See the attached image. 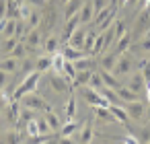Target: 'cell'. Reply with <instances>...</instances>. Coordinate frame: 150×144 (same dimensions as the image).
<instances>
[{"label":"cell","instance_id":"1","mask_svg":"<svg viewBox=\"0 0 150 144\" xmlns=\"http://www.w3.org/2000/svg\"><path fill=\"white\" fill-rule=\"evenodd\" d=\"M80 95L84 97V101H86L91 107H99V105H101V107H109V105H111V101H109V99H105L97 89H93V87H88V84H84V87H82Z\"/></svg>","mask_w":150,"mask_h":144},{"label":"cell","instance_id":"35","mask_svg":"<svg viewBox=\"0 0 150 144\" xmlns=\"http://www.w3.org/2000/svg\"><path fill=\"white\" fill-rule=\"evenodd\" d=\"M29 33V27H27V21H23V19H19L17 21V33H15V37L19 39H25V35Z\"/></svg>","mask_w":150,"mask_h":144},{"label":"cell","instance_id":"14","mask_svg":"<svg viewBox=\"0 0 150 144\" xmlns=\"http://www.w3.org/2000/svg\"><path fill=\"white\" fill-rule=\"evenodd\" d=\"M134 93H140V91H144L146 89V78H144V74L138 70L134 76H132V80H129V84H127Z\"/></svg>","mask_w":150,"mask_h":144},{"label":"cell","instance_id":"47","mask_svg":"<svg viewBox=\"0 0 150 144\" xmlns=\"http://www.w3.org/2000/svg\"><path fill=\"white\" fill-rule=\"evenodd\" d=\"M23 138L19 136V132H8L6 134V138H4V142H21Z\"/></svg>","mask_w":150,"mask_h":144},{"label":"cell","instance_id":"39","mask_svg":"<svg viewBox=\"0 0 150 144\" xmlns=\"http://www.w3.org/2000/svg\"><path fill=\"white\" fill-rule=\"evenodd\" d=\"M17 43H19V39H17V37H4V43H2V52H4V54L8 56V54L13 52V48H15Z\"/></svg>","mask_w":150,"mask_h":144},{"label":"cell","instance_id":"54","mask_svg":"<svg viewBox=\"0 0 150 144\" xmlns=\"http://www.w3.org/2000/svg\"><path fill=\"white\" fill-rule=\"evenodd\" d=\"M146 115H148V121H150V107L146 109Z\"/></svg>","mask_w":150,"mask_h":144},{"label":"cell","instance_id":"41","mask_svg":"<svg viewBox=\"0 0 150 144\" xmlns=\"http://www.w3.org/2000/svg\"><path fill=\"white\" fill-rule=\"evenodd\" d=\"M66 115H68V119H72V117L76 115V97H74V95H70V99H68V105H66Z\"/></svg>","mask_w":150,"mask_h":144},{"label":"cell","instance_id":"51","mask_svg":"<svg viewBox=\"0 0 150 144\" xmlns=\"http://www.w3.org/2000/svg\"><path fill=\"white\" fill-rule=\"evenodd\" d=\"M150 6V0H138V9L142 11V9H148Z\"/></svg>","mask_w":150,"mask_h":144},{"label":"cell","instance_id":"34","mask_svg":"<svg viewBox=\"0 0 150 144\" xmlns=\"http://www.w3.org/2000/svg\"><path fill=\"white\" fill-rule=\"evenodd\" d=\"M74 66H76V70H93V68H95V62H93V60H88V58L84 56V58L76 60V62H74Z\"/></svg>","mask_w":150,"mask_h":144},{"label":"cell","instance_id":"6","mask_svg":"<svg viewBox=\"0 0 150 144\" xmlns=\"http://www.w3.org/2000/svg\"><path fill=\"white\" fill-rule=\"evenodd\" d=\"M125 111H127L129 119H142V115L146 113V107H144V103L138 99V101H132V103H127Z\"/></svg>","mask_w":150,"mask_h":144},{"label":"cell","instance_id":"22","mask_svg":"<svg viewBox=\"0 0 150 144\" xmlns=\"http://www.w3.org/2000/svg\"><path fill=\"white\" fill-rule=\"evenodd\" d=\"M101 76H103V82H105L107 87H111V89H115V91L121 87L119 80H117V76H115L111 70H103V68H101Z\"/></svg>","mask_w":150,"mask_h":144},{"label":"cell","instance_id":"13","mask_svg":"<svg viewBox=\"0 0 150 144\" xmlns=\"http://www.w3.org/2000/svg\"><path fill=\"white\" fill-rule=\"evenodd\" d=\"M50 84H52V89L56 91V93H66L70 87H68V80L66 78H62L60 74H52V78H50Z\"/></svg>","mask_w":150,"mask_h":144},{"label":"cell","instance_id":"8","mask_svg":"<svg viewBox=\"0 0 150 144\" xmlns=\"http://www.w3.org/2000/svg\"><path fill=\"white\" fill-rule=\"evenodd\" d=\"M23 41H25L27 50H31V52H33V50H37V48L41 45V33H39L37 29H31V31L25 35V39H23Z\"/></svg>","mask_w":150,"mask_h":144},{"label":"cell","instance_id":"40","mask_svg":"<svg viewBox=\"0 0 150 144\" xmlns=\"http://www.w3.org/2000/svg\"><path fill=\"white\" fill-rule=\"evenodd\" d=\"M88 87H93V89L101 91V89L105 87V82H103V76H101V74H97V72H93V76H91V82H88Z\"/></svg>","mask_w":150,"mask_h":144},{"label":"cell","instance_id":"44","mask_svg":"<svg viewBox=\"0 0 150 144\" xmlns=\"http://www.w3.org/2000/svg\"><path fill=\"white\" fill-rule=\"evenodd\" d=\"M113 31H115V39H119V37L127 31V29H125V23H123V21H117V23L113 25Z\"/></svg>","mask_w":150,"mask_h":144},{"label":"cell","instance_id":"16","mask_svg":"<svg viewBox=\"0 0 150 144\" xmlns=\"http://www.w3.org/2000/svg\"><path fill=\"white\" fill-rule=\"evenodd\" d=\"M82 0H70V2L66 4V11H64V17H66V21L68 19H72V17H76L78 13H80V9H82Z\"/></svg>","mask_w":150,"mask_h":144},{"label":"cell","instance_id":"33","mask_svg":"<svg viewBox=\"0 0 150 144\" xmlns=\"http://www.w3.org/2000/svg\"><path fill=\"white\" fill-rule=\"evenodd\" d=\"M8 56H15V58H19V60H23V58H27V45H25V41L21 43H17L15 48H13V52L8 54Z\"/></svg>","mask_w":150,"mask_h":144},{"label":"cell","instance_id":"25","mask_svg":"<svg viewBox=\"0 0 150 144\" xmlns=\"http://www.w3.org/2000/svg\"><path fill=\"white\" fill-rule=\"evenodd\" d=\"M117 95H119V99H121V101H125V103L138 101V93H134L129 87H119V89H117Z\"/></svg>","mask_w":150,"mask_h":144},{"label":"cell","instance_id":"2","mask_svg":"<svg viewBox=\"0 0 150 144\" xmlns=\"http://www.w3.org/2000/svg\"><path fill=\"white\" fill-rule=\"evenodd\" d=\"M39 78H41V72L39 70H35V72H31V74H27L25 76V80L21 82V87L13 93V99H21L23 95H27V93H31V91H35V87H37V82H39Z\"/></svg>","mask_w":150,"mask_h":144},{"label":"cell","instance_id":"53","mask_svg":"<svg viewBox=\"0 0 150 144\" xmlns=\"http://www.w3.org/2000/svg\"><path fill=\"white\" fill-rule=\"evenodd\" d=\"M29 2H35V4H43L45 0H29Z\"/></svg>","mask_w":150,"mask_h":144},{"label":"cell","instance_id":"46","mask_svg":"<svg viewBox=\"0 0 150 144\" xmlns=\"http://www.w3.org/2000/svg\"><path fill=\"white\" fill-rule=\"evenodd\" d=\"M91 2H93L95 13H99V11H103L105 6H109V0H91Z\"/></svg>","mask_w":150,"mask_h":144},{"label":"cell","instance_id":"28","mask_svg":"<svg viewBox=\"0 0 150 144\" xmlns=\"http://www.w3.org/2000/svg\"><path fill=\"white\" fill-rule=\"evenodd\" d=\"M43 48H45V54H56V52H60V39L58 37H47L45 39V43H43Z\"/></svg>","mask_w":150,"mask_h":144},{"label":"cell","instance_id":"37","mask_svg":"<svg viewBox=\"0 0 150 144\" xmlns=\"http://www.w3.org/2000/svg\"><path fill=\"white\" fill-rule=\"evenodd\" d=\"M27 136H31V138H29V142H31V140H35L37 136H41V134H39V128H37V121H35V119L27 121Z\"/></svg>","mask_w":150,"mask_h":144},{"label":"cell","instance_id":"56","mask_svg":"<svg viewBox=\"0 0 150 144\" xmlns=\"http://www.w3.org/2000/svg\"><path fill=\"white\" fill-rule=\"evenodd\" d=\"M129 2H134V4H136V2H138V0H129Z\"/></svg>","mask_w":150,"mask_h":144},{"label":"cell","instance_id":"5","mask_svg":"<svg viewBox=\"0 0 150 144\" xmlns=\"http://www.w3.org/2000/svg\"><path fill=\"white\" fill-rule=\"evenodd\" d=\"M62 54H64V58H66V60H70V62H76V60H80V58L88 56L82 48H74V45H70V43L62 48Z\"/></svg>","mask_w":150,"mask_h":144},{"label":"cell","instance_id":"38","mask_svg":"<svg viewBox=\"0 0 150 144\" xmlns=\"http://www.w3.org/2000/svg\"><path fill=\"white\" fill-rule=\"evenodd\" d=\"M19 2L17 0H6V17H15L17 19V13H19Z\"/></svg>","mask_w":150,"mask_h":144},{"label":"cell","instance_id":"52","mask_svg":"<svg viewBox=\"0 0 150 144\" xmlns=\"http://www.w3.org/2000/svg\"><path fill=\"white\" fill-rule=\"evenodd\" d=\"M146 97H148V101H150V80L146 82Z\"/></svg>","mask_w":150,"mask_h":144},{"label":"cell","instance_id":"49","mask_svg":"<svg viewBox=\"0 0 150 144\" xmlns=\"http://www.w3.org/2000/svg\"><path fill=\"white\" fill-rule=\"evenodd\" d=\"M6 80H8V72L0 70V91H2V89L6 87Z\"/></svg>","mask_w":150,"mask_h":144},{"label":"cell","instance_id":"26","mask_svg":"<svg viewBox=\"0 0 150 144\" xmlns=\"http://www.w3.org/2000/svg\"><path fill=\"white\" fill-rule=\"evenodd\" d=\"M35 70H39V72L52 70V56H50V54H47V56H39V58L35 60Z\"/></svg>","mask_w":150,"mask_h":144},{"label":"cell","instance_id":"11","mask_svg":"<svg viewBox=\"0 0 150 144\" xmlns=\"http://www.w3.org/2000/svg\"><path fill=\"white\" fill-rule=\"evenodd\" d=\"M95 117H97V121H101V123H113L115 121V115L111 113V109L109 107H95Z\"/></svg>","mask_w":150,"mask_h":144},{"label":"cell","instance_id":"10","mask_svg":"<svg viewBox=\"0 0 150 144\" xmlns=\"http://www.w3.org/2000/svg\"><path fill=\"white\" fill-rule=\"evenodd\" d=\"M132 45V35L125 31L119 39H115V48H113V52L117 54V56H121V54H125L127 52V48Z\"/></svg>","mask_w":150,"mask_h":144},{"label":"cell","instance_id":"31","mask_svg":"<svg viewBox=\"0 0 150 144\" xmlns=\"http://www.w3.org/2000/svg\"><path fill=\"white\" fill-rule=\"evenodd\" d=\"M76 66H74V62H70V60H66V64H64V76H66V80H72L74 82V78H76Z\"/></svg>","mask_w":150,"mask_h":144},{"label":"cell","instance_id":"3","mask_svg":"<svg viewBox=\"0 0 150 144\" xmlns=\"http://www.w3.org/2000/svg\"><path fill=\"white\" fill-rule=\"evenodd\" d=\"M21 103H23V107H29V109H33V111H47V109H50V105H47L39 95H35L33 91L27 93V95H23V97H21Z\"/></svg>","mask_w":150,"mask_h":144},{"label":"cell","instance_id":"4","mask_svg":"<svg viewBox=\"0 0 150 144\" xmlns=\"http://www.w3.org/2000/svg\"><path fill=\"white\" fill-rule=\"evenodd\" d=\"M132 66H134L132 58L125 56V54H121V56L117 58V64H115V68H113V74H115V76H125V74H129Z\"/></svg>","mask_w":150,"mask_h":144},{"label":"cell","instance_id":"12","mask_svg":"<svg viewBox=\"0 0 150 144\" xmlns=\"http://www.w3.org/2000/svg\"><path fill=\"white\" fill-rule=\"evenodd\" d=\"M78 17H80V23H84V25L93 23V19H95V9H93V2H91V0L82 4V9H80Z\"/></svg>","mask_w":150,"mask_h":144},{"label":"cell","instance_id":"24","mask_svg":"<svg viewBox=\"0 0 150 144\" xmlns=\"http://www.w3.org/2000/svg\"><path fill=\"white\" fill-rule=\"evenodd\" d=\"M84 35H86V31H84V27H78L74 33H72V37H70V45H74V48H82L84 45Z\"/></svg>","mask_w":150,"mask_h":144},{"label":"cell","instance_id":"17","mask_svg":"<svg viewBox=\"0 0 150 144\" xmlns=\"http://www.w3.org/2000/svg\"><path fill=\"white\" fill-rule=\"evenodd\" d=\"M64 64H66V58H64L62 52L52 54V70H54L56 74H62V72H64Z\"/></svg>","mask_w":150,"mask_h":144},{"label":"cell","instance_id":"19","mask_svg":"<svg viewBox=\"0 0 150 144\" xmlns=\"http://www.w3.org/2000/svg\"><path fill=\"white\" fill-rule=\"evenodd\" d=\"M113 13H115V6H111V4H109V6H105L103 11L95 13V19H93L95 27H99L101 23H105V21H107V17H109V15H113Z\"/></svg>","mask_w":150,"mask_h":144},{"label":"cell","instance_id":"32","mask_svg":"<svg viewBox=\"0 0 150 144\" xmlns=\"http://www.w3.org/2000/svg\"><path fill=\"white\" fill-rule=\"evenodd\" d=\"M93 136H95V132H93V126L91 123H86L82 130H80V134H78V142H91L93 140Z\"/></svg>","mask_w":150,"mask_h":144},{"label":"cell","instance_id":"23","mask_svg":"<svg viewBox=\"0 0 150 144\" xmlns=\"http://www.w3.org/2000/svg\"><path fill=\"white\" fill-rule=\"evenodd\" d=\"M17 21L19 19H15V17L6 19V23L2 27V37H15V33H17Z\"/></svg>","mask_w":150,"mask_h":144},{"label":"cell","instance_id":"30","mask_svg":"<svg viewBox=\"0 0 150 144\" xmlns=\"http://www.w3.org/2000/svg\"><path fill=\"white\" fill-rule=\"evenodd\" d=\"M148 21H150V6L140 11V15H138V31H144L146 25H148Z\"/></svg>","mask_w":150,"mask_h":144},{"label":"cell","instance_id":"20","mask_svg":"<svg viewBox=\"0 0 150 144\" xmlns=\"http://www.w3.org/2000/svg\"><path fill=\"white\" fill-rule=\"evenodd\" d=\"M97 35H99V31H95V29H91V31H86V35H84V45H82V50L91 56V52H93V48H95V41H97Z\"/></svg>","mask_w":150,"mask_h":144},{"label":"cell","instance_id":"43","mask_svg":"<svg viewBox=\"0 0 150 144\" xmlns=\"http://www.w3.org/2000/svg\"><path fill=\"white\" fill-rule=\"evenodd\" d=\"M31 13H33V9H31L29 4H21V6H19V13H17V19H23V21H27Z\"/></svg>","mask_w":150,"mask_h":144},{"label":"cell","instance_id":"9","mask_svg":"<svg viewBox=\"0 0 150 144\" xmlns=\"http://www.w3.org/2000/svg\"><path fill=\"white\" fill-rule=\"evenodd\" d=\"M19 68H21V60L15 58V56H6L2 62H0V70H4V72H8V74L17 72Z\"/></svg>","mask_w":150,"mask_h":144},{"label":"cell","instance_id":"15","mask_svg":"<svg viewBox=\"0 0 150 144\" xmlns=\"http://www.w3.org/2000/svg\"><path fill=\"white\" fill-rule=\"evenodd\" d=\"M76 130H78V123H76L74 119H68L66 123H62V128H60V136H62L64 140H70V136H74Z\"/></svg>","mask_w":150,"mask_h":144},{"label":"cell","instance_id":"7","mask_svg":"<svg viewBox=\"0 0 150 144\" xmlns=\"http://www.w3.org/2000/svg\"><path fill=\"white\" fill-rule=\"evenodd\" d=\"M78 27H80V17H78V15L72 17V19H68V23H66V27H64V31H62V41H70L72 33H74Z\"/></svg>","mask_w":150,"mask_h":144},{"label":"cell","instance_id":"48","mask_svg":"<svg viewBox=\"0 0 150 144\" xmlns=\"http://www.w3.org/2000/svg\"><path fill=\"white\" fill-rule=\"evenodd\" d=\"M140 50H142V52H150V35H146V37L140 41Z\"/></svg>","mask_w":150,"mask_h":144},{"label":"cell","instance_id":"27","mask_svg":"<svg viewBox=\"0 0 150 144\" xmlns=\"http://www.w3.org/2000/svg\"><path fill=\"white\" fill-rule=\"evenodd\" d=\"M91 76H93V70H78L76 72V78H74V87H84L91 82Z\"/></svg>","mask_w":150,"mask_h":144},{"label":"cell","instance_id":"55","mask_svg":"<svg viewBox=\"0 0 150 144\" xmlns=\"http://www.w3.org/2000/svg\"><path fill=\"white\" fill-rule=\"evenodd\" d=\"M60 2H62V4H68V2H70V0H60Z\"/></svg>","mask_w":150,"mask_h":144},{"label":"cell","instance_id":"42","mask_svg":"<svg viewBox=\"0 0 150 144\" xmlns=\"http://www.w3.org/2000/svg\"><path fill=\"white\" fill-rule=\"evenodd\" d=\"M39 21H41V15L33 11V13L29 15V19H27V27H29V31H31V29H37V25H39Z\"/></svg>","mask_w":150,"mask_h":144},{"label":"cell","instance_id":"45","mask_svg":"<svg viewBox=\"0 0 150 144\" xmlns=\"http://www.w3.org/2000/svg\"><path fill=\"white\" fill-rule=\"evenodd\" d=\"M35 68V62L33 60H27V58H23V64H21V68L19 70H23L25 74H31V70Z\"/></svg>","mask_w":150,"mask_h":144},{"label":"cell","instance_id":"29","mask_svg":"<svg viewBox=\"0 0 150 144\" xmlns=\"http://www.w3.org/2000/svg\"><path fill=\"white\" fill-rule=\"evenodd\" d=\"M45 113H47L45 117H47V121H50V128H52V132H60V128H62V119H60V117H58V115H56L52 109H47Z\"/></svg>","mask_w":150,"mask_h":144},{"label":"cell","instance_id":"18","mask_svg":"<svg viewBox=\"0 0 150 144\" xmlns=\"http://www.w3.org/2000/svg\"><path fill=\"white\" fill-rule=\"evenodd\" d=\"M109 109H111V113L115 115V121H119V123H127V121H129V115H127V111H125L121 105L111 103V105H109Z\"/></svg>","mask_w":150,"mask_h":144},{"label":"cell","instance_id":"21","mask_svg":"<svg viewBox=\"0 0 150 144\" xmlns=\"http://www.w3.org/2000/svg\"><path fill=\"white\" fill-rule=\"evenodd\" d=\"M117 54L115 52H111V54H107L105 58H101V62H99V66L103 68V70H111L113 72V68H115V64H117Z\"/></svg>","mask_w":150,"mask_h":144},{"label":"cell","instance_id":"36","mask_svg":"<svg viewBox=\"0 0 150 144\" xmlns=\"http://www.w3.org/2000/svg\"><path fill=\"white\" fill-rule=\"evenodd\" d=\"M35 121H37V128H39V134H41V136H45V134H50V132H52L47 117H35Z\"/></svg>","mask_w":150,"mask_h":144},{"label":"cell","instance_id":"50","mask_svg":"<svg viewBox=\"0 0 150 144\" xmlns=\"http://www.w3.org/2000/svg\"><path fill=\"white\" fill-rule=\"evenodd\" d=\"M138 142H150V132L142 130V138H138Z\"/></svg>","mask_w":150,"mask_h":144}]
</instances>
